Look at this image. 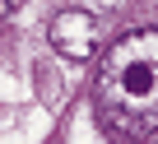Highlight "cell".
<instances>
[{
    "label": "cell",
    "mask_w": 158,
    "mask_h": 144,
    "mask_svg": "<svg viewBox=\"0 0 158 144\" xmlns=\"http://www.w3.org/2000/svg\"><path fill=\"white\" fill-rule=\"evenodd\" d=\"M51 47L65 56V60H93L102 51V14L74 5V10H60L51 19Z\"/></svg>",
    "instance_id": "7a4b0ae2"
},
{
    "label": "cell",
    "mask_w": 158,
    "mask_h": 144,
    "mask_svg": "<svg viewBox=\"0 0 158 144\" xmlns=\"http://www.w3.org/2000/svg\"><path fill=\"white\" fill-rule=\"evenodd\" d=\"M93 102L116 135L144 139L158 130V28H135L107 42L93 75Z\"/></svg>",
    "instance_id": "6da1fadb"
},
{
    "label": "cell",
    "mask_w": 158,
    "mask_h": 144,
    "mask_svg": "<svg viewBox=\"0 0 158 144\" xmlns=\"http://www.w3.org/2000/svg\"><path fill=\"white\" fill-rule=\"evenodd\" d=\"M10 14H14V0H0V28L10 23Z\"/></svg>",
    "instance_id": "277c9868"
},
{
    "label": "cell",
    "mask_w": 158,
    "mask_h": 144,
    "mask_svg": "<svg viewBox=\"0 0 158 144\" xmlns=\"http://www.w3.org/2000/svg\"><path fill=\"white\" fill-rule=\"evenodd\" d=\"M84 10H93V14H116V10H126L130 0H79Z\"/></svg>",
    "instance_id": "3957f363"
}]
</instances>
